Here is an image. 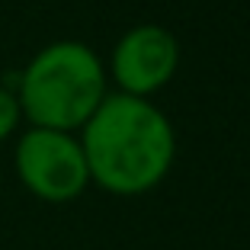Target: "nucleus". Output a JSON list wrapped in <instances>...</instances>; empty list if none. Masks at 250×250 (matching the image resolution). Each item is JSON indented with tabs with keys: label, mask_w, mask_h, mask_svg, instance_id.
<instances>
[{
	"label": "nucleus",
	"mask_w": 250,
	"mask_h": 250,
	"mask_svg": "<svg viewBox=\"0 0 250 250\" xmlns=\"http://www.w3.org/2000/svg\"><path fill=\"white\" fill-rule=\"evenodd\" d=\"M77 138L90 183L112 196H145L157 189L177 161V132L167 112L147 96L106 93Z\"/></svg>",
	"instance_id": "obj_1"
},
{
	"label": "nucleus",
	"mask_w": 250,
	"mask_h": 250,
	"mask_svg": "<svg viewBox=\"0 0 250 250\" xmlns=\"http://www.w3.org/2000/svg\"><path fill=\"white\" fill-rule=\"evenodd\" d=\"M13 170L22 189L42 202L64 206L90 186L87 157L77 132L26 125L13 147Z\"/></svg>",
	"instance_id": "obj_3"
},
{
	"label": "nucleus",
	"mask_w": 250,
	"mask_h": 250,
	"mask_svg": "<svg viewBox=\"0 0 250 250\" xmlns=\"http://www.w3.org/2000/svg\"><path fill=\"white\" fill-rule=\"evenodd\" d=\"M16 90L22 122L81 132L109 93L103 58L77 39H58L42 45L10 83Z\"/></svg>",
	"instance_id": "obj_2"
},
{
	"label": "nucleus",
	"mask_w": 250,
	"mask_h": 250,
	"mask_svg": "<svg viewBox=\"0 0 250 250\" xmlns=\"http://www.w3.org/2000/svg\"><path fill=\"white\" fill-rule=\"evenodd\" d=\"M180 67V42L167 26L138 22L116 39L106 64V77L119 93L151 96L164 90Z\"/></svg>",
	"instance_id": "obj_4"
},
{
	"label": "nucleus",
	"mask_w": 250,
	"mask_h": 250,
	"mask_svg": "<svg viewBox=\"0 0 250 250\" xmlns=\"http://www.w3.org/2000/svg\"><path fill=\"white\" fill-rule=\"evenodd\" d=\"M20 125H22V109L20 100H16V90L10 83H0V141L16 135Z\"/></svg>",
	"instance_id": "obj_5"
}]
</instances>
